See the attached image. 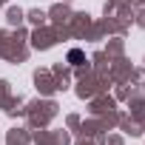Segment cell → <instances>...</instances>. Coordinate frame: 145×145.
<instances>
[{
	"instance_id": "1",
	"label": "cell",
	"mask_w": 145,
	"mask_h": 145,
	"mask_svg": "<svg viewBox=\"0 0 145 145\" xmlns=\"http://www.w3.org/2000/svg\"><path fill=\"white\" fill-rule=\"evenodd\" d=\"M68 60H71V65H80V63H83V51H80V48H71V51H68Z\"/></svg>"
}]
</instances>
